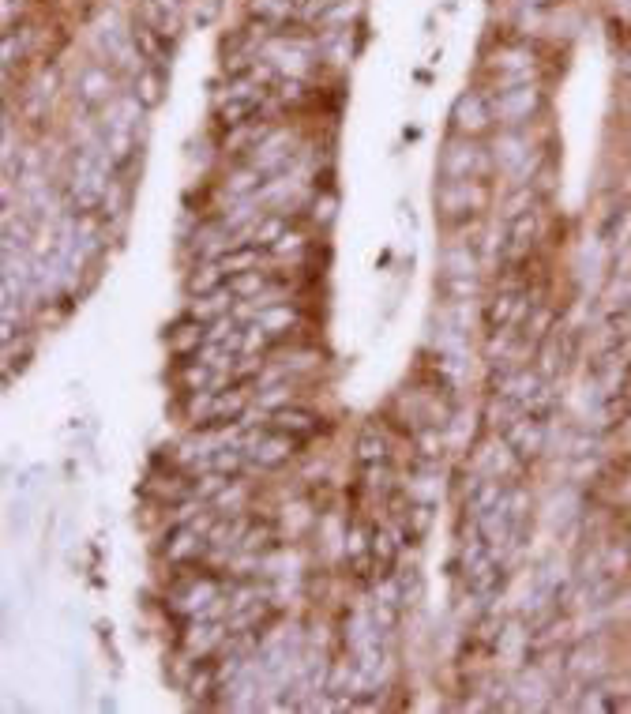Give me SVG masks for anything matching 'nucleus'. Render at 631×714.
I'll list each match as a JSON object with an SVG mask.
<instances>
[{"mask_svg":"<svg viewBox=\"0 0 631 714\" xmlns=\"http://www.w3.org/2000/svg\"><path fill=\"white\" fill-rule=\"evenodd\" d=\"M541 106L538 83H519V87H496L493 94V117L500 125L519 128L526 125Z\"/></svg>","mask_w":631,"mask_h":714,"instance_id":"4","label":"nucleus"},{"mask_svg":"<svg viewBox=\"0 0 631 714\" xmlns=\"http://www.w3.org/2000/svg\"><path fill=\"white\" fill-rule=\"evenodd\" d=\"M624 699L609 692V688H590V696L579 699V711H620Z\"/></svg>","mask_w":631,"mask_h":714,"instance_id":"16","label":"nucleus"},{"mask_svg":"<svg viewBox=\"0 0 631 714\" xmlns=\"http://www.w3.org/2000/svg\"><path fill=\"white\" fill-rule=\"evenodd\" d=\"M526 4H545V0H526Z\"/></svg>","mask_w":631,"mask_h":714,"instance_id":"18","label":"nucleus"},{"mask_svg":"<svg viewBox=\"0 0 631 714\" xmlns=\"http://www.w3.org/2000/svg\"><path fill=\"white\" fill-rule=\"evenodd\" d=\"M267 102V91L263 87H252V83H237L230 91L218 98L215 117L222 128H245L260 117V106Z\"/></svg>","mask_w":631,"mask_h":714,"instance_id":"3","label":"nucleus"},{"mask_svg":"<svg viewBox=\"0 0 631 714\" xmlns=\"http://www.w3.org/2000/svg\"><path fill=\"white\" fill-rule=\"evenodd\" d=\"M462 579L478 602L496 598L504 590V579H508L504 575V553H496L474 527H470V538L462 545Z\"/></svg>","mask_w":631,"mask_h":714,"instance_id":"1","label":"nucleus"},{"mask_svg":"<svg viewBox=\"0 0 631 714\" xmlns=\"http://www.w3.org/2000/svg\"><path fill=\"white\" fill-rule=\"evenodd\" d=\"M545 436H549V425L530 414H515V418L500 429V440L511 448V455L519 459L523 466H530L545 451Z\"/></svg>","mask_w":631,"mask_h":714,"instance_id":"5","label":"nucleus"},{"mask_svg":"<svg viewBox=\"0 0 631 714\" xmlns=\"http://www.w3.org/2000/svg\"><path fill=\"white\" fill-rule=\"evenodd\" d=\"M526 312H530V294L508 286V290H500V294L485 305V327H489L493 335L496 331H500V335H508V331H515V327L523 324Z\"/></svg>","mask_w":631,"mask_h":714,"instance_id":"7","label":"nucleus"},{"mask_svg":"<svg viewBox=\"0 0 631 714\" xmlns=\"http://www.w3.org/2000/svg\"><path fill=\"white\" fill-rule=\"evenodd\" d=\"M451 121H455V132H459V136H470V140H474V136H481V132L496 121L493 98L481 91H466L459 102H455V109H451Z\"/></svg>","mask_w":631,"mask_h":714,"instance_id":"8","label":"nucleus"},{"mask_svg":"<svg viewBox=\"0 0 631 714\" xmlns=\"http://www.w3.org/2000/svg\"><path fill=\"white\" fill-rule=\"evenodd\" d=\"M301 444H305V440L282 433L275 425H263V429H256V433L245 440V455H248V463H256V466H282Z\"/></svg>","mask_w":631,"mask_h":714,"instance_id":"6","label":"nucleus"},{"mask_svg":"<svg viewBox=\"0 0 631 714\" xmlns=\"http://www.w3.org/2000/svg\"><path fill=\"white\" fill-rule=\"evenodd\" d=\"M399 545L402 542H395V534H391V530H372L369 557H372V575H376V579L395 575V568H399Z\"/></svg>","mask_w":631,"mask_h":714,"instance_id":"12","label":"nucleus"},{"mask_svg":"<svg viewBox=\"0 0 631 714\" xmlns=\"http://www.w3.org/2000/svg\"><path fill=\"white\" fill-rule=\"evenodd\" d=\"M76 98L87 109L106 106L109 98H113V76H109L106 68H83L76 79Z\"/></svg>","mask_w":631,"mask_h":714,"instance_id":"11","label":"nucleus"},{"mask_svg":"<svg viewBox=\"0 0 631 714\" xmlns=\"http://www.w3.org/2000/svg\"><path fill=\"white\" fill-rule=\"evenodd\" d=\"M215 264L226 271V275H245V271H256L260 264V245H252V241H230V249L215 256Z\"/></svg>","mask_w":631,"mask_h":714,"instance_id":"13","label":"nucleus"},{"mask_svg":"<svg viewBox=\"0 0 631 714\" xmlns=\"http://www.w3.org/2000/svg\"><path fill=\"white\" fill-rule=\"evenodd\" d=\"M481 166H485V155H481V147L470 136L447 143L444 162H440L447 181H474V170H481Z\"/></svg>","mask_w":631,"mask_h":714,"instance_id":"9","label":"nucleus"},{"mask_svg":"<svg viewBox=\"0 0 631 714\" xmlns=\"http://www.w3.org/2000/svg\"><path fill=\"white\" fill-rule=\"evenodd\" d=\"M357 466L365 474V485L384 497L391 489V444H387V436L376 425H365L361 436H357Z\"/></svg>","mask_w":631,"mask_h":714,"instance_id":"2","label":"nucleus"},{"mask_svg":"<svg viewBox=\"0 0 631 714\" xmlns=\"http://www.w3.org/2000/svg\"><path fill=\"white\" fill-rule=\"evenodd\" d=\"M203 549H207V542L200 538V530L196 527H173L170 538H166V553H170V560H177V564L196 560Z\"/></svg>","mask_w":631,"mask_h":714,"instance_id":"14","label":"nucleus"},{"mask_svg":"<svg viewBox=\"0 0 631 714\" xmlns=\"http://www.w3.org/2000/svg\"><path fill=\"white\" fill-rule=\"evenodd\" d=\"M226 286H230V275H226L218 264L196 267V275H192V282H188L192 294H218V290H226Z\"/></svg>","mask_w":631,"mask_h":714,"instance_id":"15","label":"nucleus"},{"mask_svg":"<svg viewBox=\"0 0 631 714\" xmlns=\"http://www.w3.org/2000/svg\"><path fill=\"white\" fill-rule=\"evenodd\" d=\"M267 425H275V429L297 436V440H312V436L320 433V418L312 410H305V406H278Z\"/></svg>","mask_w":631,"mask_h":714,"instance_id":"10","label":"nucleus"},{"mask_svg":"<svg viewBox=\"0 0 631 714\" xmlns=\"http://www.w3.org/2000/svg\"><path fill=\"white\" fill-rule=\"evenodd\" d=\"M500 147H504V155H500L504 166H519V162H526V136L523 132H508V136H500Z\"/></svg>","mask_w":631,"mask_h":714,"instance_id":"17","label":"nucleus"}]
</instances>
